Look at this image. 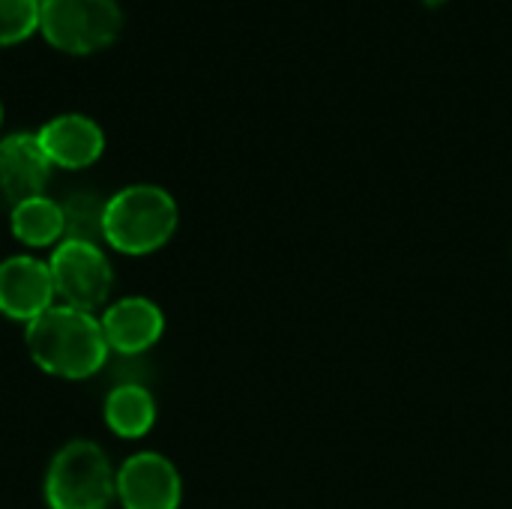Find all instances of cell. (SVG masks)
Wrapping results in <instances>:
<instances>
[{"mask_svg": "<svg viewBox=\"0 0 512 509\" xmlns=\"http://www.w3.org/2000/svg\"><path fill=\"white\" fill-rule=\"evenodd\" d=\"M123 27L117 0H45L39 30L48 45L66 54H93L108 48Z\"/></svg>", "mask_w": 512, "mask_h": 509, "instance_id": "obj_4", "label": "cell"}, {"mask_svg": "<svg viewBox=\"0 0 512 509\" xmlns=\"http://www.w3.org/2000/svg\"><path fill=\"white\" fill-rule=\"evenodd\" d=\"M105 207L108 201L96 192H72L60 201L63 210V240L96 243L105 240Z\"/></svg>", "mask_w": 512, "mask_h": 509, "instance_id": "obj_13", "label": "cell"}, {"mask_svg": "<svg viewBox=\"0 0 512 509\" xmlns=\"http://www.w3.org/2000/svg\"><path fill=\"white\" fill-rule=\"evenodd\" d=\"M27 351L39 369L81 381L105 366L111 348L102 324L90 312L51 306L27 324Z\"/></svg>", "mask_w": 512, "mask_h": 509, "instance_id": "obj_1", "label": "cell"}, {"mask_svg": "<svg viewBox=\"0 0 512 509\" xmlns=\"http://www.w3.org/2000/svg\"><path fill=\"white\" fill-rule=\"evenodd\" d=\"M51 159L45 156L36 132H15L0 141V204L9 210L39 198L48 177Z\"/></svg>", "mask_w": 512, "mask_h": 509, "instance_id": "obj_7", "label": "cell"}, {"mask_svg": "<svg viewBox=\"0 0 512 509\" xmlns=\"http://www.w3.org/2000/svg\"><path fill=\"white\" fill-rule=\"evenodd\" d=\"M12 234L33 249L54 246L57 240H63L60 201L39 195V198H30V201L12 207Z\"/></svg>", "mask_w": 512, "mask_h": 509, "instance_id": "obj_12", "label": "cell"}, {"mask_svg": "<svg viewBox=\"0 0 512 509\" xmlns=\"http://www.w3.org/2000/svg\"><path fill=\"white\" fill-rule=\"evenodd\" d=\"M36 138L45 156L51 159V165L69 171L93 165L105 150V135L99 123H93L84 114H60L51 123H45L36 132Z\"/></svg>", "mask_w": 512, "mask_h": 509, "instance_id": "obj_10", "label": "cell"}, {"mask_svg": "<svg viewBox=\"0 0 512 509\" xmlns=\"http://www.w3.org/2000/svg\"><path fill=\"white\" fill-rule=\"evenodd\" d=\"M0 120H3V108H0Z\"/></svg>", "mask_w": 512, "mask_h": 509, "instance_id": "obj_16", "label": "cell"}, {"mask_svg": "<svg viewBox=\"0 0 512 509\" xmlns=\"http://www.w3.org/2000/svg\"><path fill=\"white\" fill-rule=\"evenodd\" d=\"M114 495L117 474L96 444L72 441L51 459L45 477V498L51 509H108Z\"/></svg>", "mask_w": 512, "mask_h": 509, "instance_id": "obj_3", "label": "cell"}, {"mask_svg": "<svg viewBox=\"0 0 512 509\" xmlns=\"http://www.w3.org/2000/svg\"><path fill=\"white\" fill-rule=\"evenodd\" d=\"M180 495V474L159 453H138L117 471V498L123 509H177Z\"/></svg>", "mask_w": 512, "mask_h": 509, "instance_id": "obj_6", "label": "cell"}, {"mask_svg": "<svg viewBox=\"0 0 512 509\" xmlns=\"http://www.w3.org/2000/svg\"><path fill=\"white\" fill-rule=\"evenodd\" d=\"M177 231L174 198L150 183L126 186L105 207V243L126 255H147L162 249Z\"/></svg>", "mask_w": 512, "mask_h": 509, "instance_id": "obj_2", "label": "cell"}, {"mask_svg": "<svg viewBox=\"0 0 512 509\" xmlns=\"http://www.w3.org/2000/svg\"><path fill=\"white\" fill-rule=\"evenodd\" d=\"M48 267H51L54 294L60 297V306L93 315V309H99L111 294L114 273L96 243L63 240L54 249Z\"/></svg>", "mask_w": 512, "mask_h": 509, "instance_id": "obj_5", "label": "cell"}, {"mask_svg": "<svg viewBox=\"0 0 512 509\" xmlns=\"http://www.w3.org/2000/svg\"><path fill=\"white\" fill-rule=\"evenodd\" d=\"M51 267L30 255H15L0 264V312L12 321H33L54 306Z\"/></svg>", "mask_w": 512, "mask_h": 509, "instance_id": "obj_8", "label": "cell"}, {"mask_svg": "<svg viewBox=\"0 0 512 509\" xmlns=\"http://www.w3.org/2000/svg\"><path fill=\"white\" fill-rule=\"evenodd\" d=\"M39 30L36 0H0V45H18Z\"/></svg>", "mask_w": 512, "mask_h": 509, "instance_id": "obj_14", "label": "cell"}, {"mask_svg": "<svg viewBox=\"0 0 512 509\" xmlns=\"http://www.w3.org/2000/svg\"><path fill=\"white\" fill-rule=\"evenodd\" d=\"M36 3H39V6H42V3H45V0H36Z\"/></svg>", "mask_w": 512, "mask_h": 509, "instance_id": "obj_15", "label": "cell"}, {"mask_svg": "<svg viewBox=\"0 0 512 509\" xmlns=\"http://www.w3.org/2000/svg\"><path fill=\"white\" fill-rule=\"evenodd\" d=\"M99 324L111 351L123 357H141L147 348L159 342L165 330V315L159 312L156 303L144 297H126L117 300Z\"/></svg>", "mask_w": 512, "mask_h": 509, "instance_id": "obj_9", "label": "cell"}, {"mask_svg": "<svg viewBox=\"0 0 512 509\" xmlns=\"http://www.w3.org/2000/svg\"><path fill=\"white\" fill-rule=\"evenodd\" d=\"M156 402L144 384H117L105 399V423L120 438H141L153 429Z\"/></svg>", "mask_w": 512, "mask_h": 509, "instance_id": "obj_11", "label": "cell"}]
</instances>
